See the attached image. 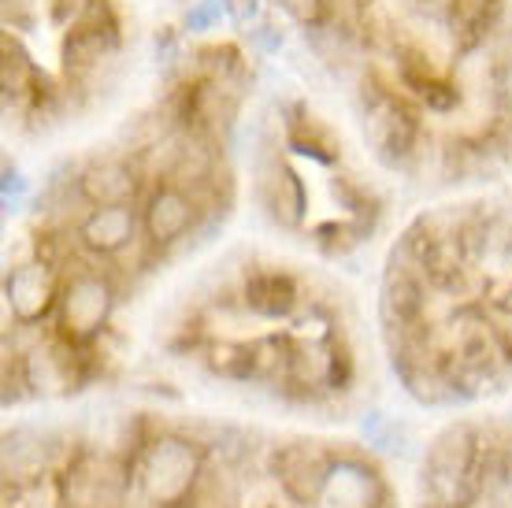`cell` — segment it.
Returning a JSON list of instances; mask_svg holds the SVG:
<instances>
[{
	"instance_id": "1",
	"label": "cell",
	"mask_w": 512,
	"mask_h": 508,
	"mask_svg": "<svg viewBox=\"0 0 512 508\" xmlns=\"http://www.w3.org/2000/svg\"><path fill=\"white\" fill-rule=\"evenodd\" d=\"M423 483L427 497L446 508H472L487 490L483 471V434L468 420L442 427L427 445L423 457Z\"/></svg>"
},
{
	"instance_id": "8",
	"label": "cell",
	"mask_w": 512,
	"mask_h": 508,
	"mask_svg": "<svg viewBox=\"0 0 512 508\" xmlns=\"http://www.w3.org/2000/svg\"><path fill=\"white\" fill-rule=\"evenodd\" d=\"M334 468V453H327L320 442H286L271 457V475L282 486V494L297 505H320L327 479Z\"/></svg>"
},
{
	"instance_id": "20",
	"label": "cell",
	"mask_w": 512,
	"mask_h": 508,
	"mask_svg": "<svg viewBox=\"0 0 512 508\" xmlns=\"http://www.w3.org/2000/svg\"><path fill=\"white\" fill-rule=\"evenodd\" d=\"M197 64H201V78L242 93L245 64H242V52L234 49V45H208V49L197 52Z\"/></svg>"
},
{
	"instance_id": "12",
	"label": "cell",
	"mask_w": 512,
	"mask_h": 508,
	"mask_svg": "<svg viewBox=\"0 0 512 508\" xmlns=\"http://www.w3.org/2000/svg\"><path fill=\"white\" fill-rule=\"evenodd\" d=\"M256 197H260L271 223H279L282 230H297L305 223V212H308L305 182H301V175H297L286 160H279V156L260 164Z\"/></svg>"
},
{
	"instance_id": "23",
	"label": "cell",
	"mask_w": 512,
	"mask_h": 508,
	"mask_svg": "<svg viewBox=\"0 0 512 508\" xmlns=\"http://www.w3.org/2000/svg\"><path fill=\"white\" fill-rule=\"evenodd\" d=\"M275 4L301 30H316V26L331 23V0H275Z\"/></svg>"
},
{
	"instance_id": "2",
	"label": "cell",
	"mask_w": 512,
	"mask_h": 508,
	"mask_svg": "<svg viewBox=\"0 0 512 508\" xmlns=\"http://www.w3.org/2000/svg\"><path fill=\"white\" fill-rule=\"evenodd\" d=\"M130 464L134 483L149 505L182 508L190 505L193 490L205 475V449L182 434H153Z\"/></svg>"
},
{
	"instance_id": "19",
	"label": "cell",
	"mask_w": 512,
	"mask_h": 508,
	"mask_svg": "<svg viewBox=\"0 0 512 508\" xmlns=\"http://www.w3.org/2000/svg\"><path fill=\"white\" fill-rule=\"evenodd\" d=\"M205 368L216 379L249 382L256 379V349L253 342H208L205 345Z\"/></svg>"
},
{
	"instance_id": "26",
	"label": "cell",
	"mask_w": 512,
	"mask_h": 508,
	"mask_svg": "<svg viewBox=\"0 0 512 508\" xmlns=\"http://www.w3.org/2000/svg\"><path fill=\"white\" fill-rule=\"evenodd\" d=\"M420 104L427 112H453V108H461V86L449 82V78H435L420 93Z\"/></svg>"
},
{
	"instance_id": "17",
	"label": "cell",
	"mask_w": 512,
	"mask_h": 508,
	"mask_svg": "<svg viewBox=\"0 0 512 508\" xmlns=\"http://www.w3.org/2000/svg\"><path fill=\"white\" fill-rule=\"evenodd\" d=\"M282 130H286V145L301 156H312L320 164H338L342 156V141L334 138V130L323 123L320 115L312 112L308 104H286L282 112Z\"/></svg>"
},
{
	"instance_id": "4",
	"label": "cell",
	"mask_w": 512,
	"mask_h": 508,
	"mask_svg": "<svg viewBox=\"0 0 512 508\" xmlns=\"http://www.w3.org/2000/svg\"><path fill=\"white\" fill-rule=\"evenodd\" d=\"M134 483V464L78 449L60 468V505L64 508H123Z\"/></svg>"
},
{
	"instance_id": "13",
	"label": "cell",
	"mask_w": 512,
	"mask_h": 508,
	"mask_svg": "<svg viewBox=\"0 0 512 508\" xmlns=\"http://www.w3.org/2000/svg\"><path fill=\"white\" fill-rule=\"evenodd\" d=\"M138 160H123V156H104L90 160L78 171L75 186L78 197L90 208H108V204H134L138 201Z\"/></svg>"
},
{
	"instance_id": "10",
	"label": "cell",
	"mask_w": 512,
	"mask_h": 508,
	"mask_svg": "<svg viewBox=\"0 0 512 508\" xmlns=\"http://www.w3.org/2000/svg\"><path fill=\"white\" fill-rule=\"evenodd\" d=\"M123 49V34L119 30H104V26L75 23L64 30L60 41V60H64V78L67 86H86L101 67H108Z\"/></svg>"
},
{
	"instance_id": "25",
	"label": "cell",
	"mask_w": 512,
	"mask_h": 508,
	"mask_svg": "<svg viewBox=\"0 0 512 508\" xmlns=\"http://www.w3.org/2000/svg\"><path fill=\"white\" fill-rule=\"evenodd\" d=\"M0 8H4L8 30H34L41 19V8H49V0H0Z\"/></svg>"
},
{
	"instance_id": "6",
	"label": "cell",
	"mask_w": 512,
	"mask_h": 508,
	"mask_svg": "<svg viewBox=\"0 0 512 508\" xmlns=\"http://www.w3.org/2000/svg\"><path fill=\"white\" fill-rule=\"evenodd\" d=\"M60 293H64V275L60 267L45 260V256H30L23 264H15L4 279V301L12 312L15 323L34 327L56 312L60 305Z\"/></svg>"
},
{
	"instance_id": "22",
	"label": "cell",
	"mask_w": 512,
	"mask_h": 508,
	"mask_svg": "<svg viewBox=\"0 0 512 508\" xmlns=\"http://www.w3.org/2000/svg\"><path fill=\"white\" fill-rule=\"evenodd\" d=\"M364 238H368V230L360 227V212H357V219H346V223H320V227H316V245H320L327 256H346L349 249H357Z\"/></svg>"
},
{
	"instance_id": "21",
	"label": "cell",
	"mask_w": 512,
	"mask_h": 508,
	"mask_svg": "<svg viewBox=\"0 0 512 508\" xmlns=\"http://www.w3.org/2000/svg\"><path fill=\"white\" fill-rule=\"evenodd\" d=\"M394 60H397V78H401V86L412 89L416 97H420L435 78H442L438 75V67L431 64V52L420 49V45H397Z\"/></svg>"
},
{
	"instance_id": "16",
	"label": "cell",
	"mask_w": 512,
	"mask_h": 508,
	"mask_svg": "<svg viewBox=\"0 0 512 508\" xmlns=\"http://www.w3.org/2000/svg\"><path fill=\"white\" fill-rule=\"evenodd\" d=\"M45 86L49 82L38 71L34 56L26 52V45L19 41V34L4 30V38H0V89H4V101L15 104L19 112H30V104L38 101Z\"/></svg>"
},
{
	"instance_id": "15",
	"label": "cell",
	"mask_w": 512,
	"mask_h": 508,
	"mask_svg": "<svg viewBox=\"0 0 512 508\" xmlns=\"http://www.w3.org/2000/svg\"><path fill=\"white\" fill-rule=\"evenodd\" d=\"M320 505L327 508H386V486L379 471H372L360 460L334 457L331 479L323 490Z\"/></svg>"
},
{
	"instance_id": "27",
	"label": "cell",
	"mask_w": 512,
	"mask_h": 508,
	"mask_svg": "<svg viewBox=\"0 0 512 508\" xmlns=\"http://www.w3.org/2000/svg\"><path fill=\"white\" fill-rule=\"evenodd\" d=\"M26 178H23V171H15V167H4V182H0V201H4V208L8 212H15L19 208V201L26 197Z\"/></svg>"
},
{
	"instance_id": "24",
	"label": "cell",
	"mask_w": 512,
	"mask_h": 508,
	"mask_svg": "<svg viewBox=\"0 0 512 508\" xmlns=\"http://www.w3.org/2000/svg\"><path fill=\"white\" fill-rule=\"evenodd\" d=\"M227 15V4L223 0H190V8H186V30L190 34H208V30H216L219 19Z\"/></svg>"
},
{
	"instance_id": "14",
	"label": "cell",
	"mask_w": 512,
	"mask_h": 508,
	"mask_svg": "<svg viewBox=\"0 0 512 508\" xmlns=\"http://www.w3.org/2000/svg\"><path fill=\"white\" fill-rule=\"evenodd\" d=\"M138 227H141V216L134 204L90 208L86 219L78 223V245L93 256H119L138 238Z\"/></svg>"
},
{
	"instance_id": "9",
	"label": "cell",
	"mask_w": 512,
	"mask_h": 508,
	"mask_svg": "<svg viewBox=\"0 0 512 508\" xmlns=\"http://www.w3.org/2000/svg\"><path fill=\"white\" fill-rule=\"evenodd\" d=\"M427 286L431 282L423 279L420 267L412 264L401 249H394L383 275V290H379V316H383L386 331H409V327L423 323Z\"/></svg>"
},
{
	"instance_id": "28",
	"label": "cell",
	"mask_w": 512,
	"mask_h": 508,
	"mask_svg": "<svg viewBox=\"0 0 512 508\" xmlns=\"http://www.w3.org/2000/svg\"><path fill=\"white\" fill-rule=\"evenodd\" d=\"M86 4H90V0H49V19L60 26V30H71V26L82 19Z\"/></svg>"
},
{
	"instance_id": "11",
	"label": "cell",
	"mask_w": 512,
	"mask_h": 508,
	"mask_svg": "<svg viewBox=\"0 0 512 508\" xmlns=\"http://www.w3.org/2000/svg\"><path fill=\"white\" fill-rule=\"evenodd\" d=\"M242 305L260 319H290L301 305V286L286 267L249 264L242 275Z\"/></svg>"
},
{
	"instance_id": "7",
	"label": "cell",
	"mask_w": 512,
	"mask_h": 508,
	"mask_svg": "<svg viewBox=\"0 0 512 508\" xmlns=\"http://www.w3.org/2000/svg\"><path fill=\"white\" fill-rule=\"evenodd\" d=\"M201 219H205V208L197 201V193L179 182H156V190L145 197V208H141V230L153 249L179 245L186 234L197 230Z\"/></svg>"
},
{
	"instance_id": "30",
	"label": "cell",
	"mask_w": 512,
	"mask_h": 508,
	"mask_svg": "<svg viewBox=\"0 0 512 508\" xmlns=\"http://www.w3.org/2000/svg\"><path fill=\"white\" fill-rule=\"evenodd\" d=\"M490 89L505 112L512 115V60H498L494 64V75H490Z\"/></svg>"
},
{
	"instance_id": "5",
	"label": "cell",
	"mask_w": 512,
	"mask_h": 508,
	"mask_svg": "<svg viewBox=\"0 0 512 508\" xmlns=\"http://www.w3.org/2000/svg\"><path fill=\"white\" fill-rule=\"evenodd\" d=\"M116 286L101 271H75L64 279V293L56 305V334L75 345H93L112 323Z\"/></svg>"
},
{
	"instance_id": "32",
	"label": "cell",
	"mask_w": 512,
	"mask_h": 508,
	"mask_svg": "<svg viewBox=\"0 0 512 508\" xmlns=\"http://www.w3.org/2000/svg\"><path fill=\"white\" fill-rule=\"evenodd\" d=\"M420 508H446V505H438V501H423Z\"/></svg>"
},
{
	"instance_id": "3",
	"label": "cell",
	"mask_w": 512,
	"mask_h": 508,
	"mask_svg": "<svg viewBox=\"0 0 512 508\" xmlns=\"http://www.w3.org/2000/svg\"><path fill=\"white\" fill-rule=\"evenodd\" d=\"M360 115H364V138L375 160L383 167H409L420 153V108L386 89L375 75L360 78Z\"/></svg>"
},
{
	"instance_id": "18",
	"label": "cell",
	"mask_w": 512,
	"mask_h": 508,
	"mask_svg": "<svg viewBox=\"0 0 512 508\" xmlns=\"http://www.w3.org/2000/svg\"><path fill=\"white\" fill-rule=\"evenodd\" d=\"M505 15V0H446V26L464 52L487 45L490 34L505 23Z\"/></svg>"
},
{
	"instance_id": "31",
	"label": "cell",
	"mask_w": 512,
	"mask_h": 508,
	"mask_svg": "<svg viewBox=\"0 0 512 508\" xmlns=\"http://www.w3.org/2000/svg\"><path fill=\"white\" fill-rule=\"evenodd\" d=\"M249 34H253V45L260 52H279L282 49V30L275 23H256L253 30H249Z\"/></svg>"
},
{
	"instance_id": "29",
	"label": "cell",
	"mask_w": 512,
	"mask_h": 508,
	"mask_svg": "<svg viewBox=\"0 0 512 508\" xmlns=\"http://www.w3.org/2000/svg\"><path fill=\"white\" fill-rule=\"evenodd\" d=\"M227 4V19L234 26H245V30H253L260 23V8H264V0H223Z\"/></svg>"
}]
</instances>
